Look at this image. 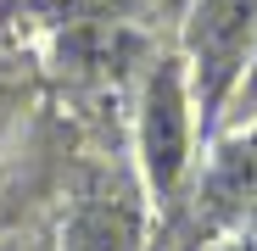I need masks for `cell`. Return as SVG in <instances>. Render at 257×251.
<instances>
[{"label": "cell", "mask_w": 257, "mask_h": 251, "mask_svg": "<svg viewBox=\"0 0 257 251\" xmlns=\"http://www.w3.org/2000/svg\"><path fill=\"white\" fill-rule=\"evenodd\" d=\"M140 173L157 201H168L185 173H190V151H196V112L185 90V67L179 56H157L146 84H140Z\"/></svg>", "instance_id": "7a4b0ae2"}, {"label": "cell", "mask_w": 257, "mask_h": 251, "mask_svg": "<svg viewBox=\"0 0 257 251\" xmlns=\"http://www.w3.org/2000/svg\"><path fill=\"white\" fill-rule=\"evenodd\" d=\"M229 106H235V117H240V123H251V117H257V45H251V62H246V73H240V84H235Z\"/></svg>", "instance_id": "5b68a950"}, {"label": "cell", "mask_w": 257, "mask_h": 251, "mask_svg": "<svg viewBox=\"0 0 257 251\" xmlns=\"http://www.w3.org/2000/svg\"><path fill=\"white\" fill-rule=\"evenodd\" d=\"M246 201H257V134L235 151H224L218 173L207 179V206L212 212H240Z\"/></svg>", "instance_id": "277c9868"}, {"label": "cell", "mask_w": 257, "mask_h": 251, "mask_svg": "<svg viewBox=\"0 0 257 251\" xmlns=\"http://www.w3.org/2000/svg\"><path fill=\"white\" fill-rule=\"evenodd\" d=\"M140 195L123 179H101L62 218L56 251H140Z\"/></svg>", "instance_id": "3957f363"}, {"label": "cell", "mask_w": 257, "mask_h": 251, "mask_svg": "<svg viewBox=\"0 0 257 251\" xmlns=\"http://www.w3.org/2000/svg\"><path fill=\"white\" fill-rule=\"evenodd\" d=\"M0 251H56L51 240H39V234H23V240H6Z\"/></svg>", "instance_id": "8992f818"}, {"label": "cell", "mask_w": 257, "mask_h": 251, "mask_svg": "<svg viewBox=\"0 0 257 251\" xmlns=\"http://www.w3.org/2000/svg\"><path fill=\"white\" fill-rule=\"evenodd\" d=\"M257 45V0H190L185 17V90L190 112L201 117V134L229 106L235 84Z\"/></svg>", "instance_id": "6da1fadb"}]
</instances>
